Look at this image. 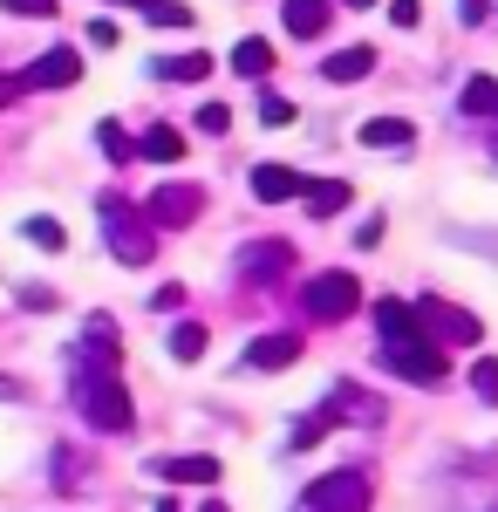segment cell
Instances as JSON below:
<instances>
[{"label":"cell","instance_id":"1","mask_svg":"<svg viewBox=\"0 0 498 512\" xmlns=\"http://www.w3.org/2000/svg\"><path fill=\"white\" fill-rule=\"evenodd\" d=\"M76 410L89 417V431L123 437L137 424V403L116 376V321H89V355H76Z\"/></svg>","mask_w":498,"mask_h":512},{"label":"cell","instance_id":"2","mask_svg":"<svg viewBox=\"0 0 498 512\" xmlns=\"http://www.w3.org/2000/svg\"><path fill=\"white\" fill-rule=\"evenodd\" d=\"M96 219H103V239H110V253L123 267H144L157 253V226L151 212H137L130 198H96Z\"/></svg>","mask_w":498,"mask_h":512},{"label":"cell","instance_id":"3","mask_svg":"<svg viewBox=\"0 0 498 512\" xmlns=\"http://www.w3.org/2000/svg\"><path fill=\"white\" fill-rule=\"evenodd\" d=\"M383 369L389 376H403V383H444V342H430V335H389L383 342Z\"/></svg>","mask_w":498,"mask_h":512},{"label":"cell","instance_id":"4","mask_svg":"<svg viewBox=\"0 0 498 512\" xmlns=\"http://www.w3.org/2000/svg\"><path fill=\"white\" fill-rule=\"evenodd\" d=\"M301 308L314 321H348L355 308H362V280L348 274V267H328V274H314L301 287Z\"/></svg>","mask_w":498,"mask_h":512},{"label":"cell","instance_id":"5","mask_svg":"<svg viewBox=\"0 0 498 512\" xmlns=\"http://www.w3.org/2000/svg\"><path fill=\"white\" fill-rule=\"evenodd\" d=\"M294 512H369V478L362 472H321L301 492Z\"/></svg>","mask_w":498,"mask_h":512},{"label":"cell","instance_id":"6","mask_svg":"<svg viewBox=\"0 0 498 512\" xmlns=\"http://www.w3.org/2000/svg\"><path fill=\"white\" fill-rule=\"evenodd\" d=\"M144 212H151L157 233H178V226H192L198 212H205V192H198V185H157Z\"/></svg>","mask_w":498,"mask_h":512},{"label":"cell","instance_id":"7","mask_svg":"<svg viewBox=\"0 0 498 512\" xmlns=\"http://www.w3.org/2000/svg\"><path fill=\"white\" fill-rule=\"evenodd\" d=\"M294 267V246L287 239H253V246H239V280H253V287H267Z\"/></svg>","mask_w":498,"mask_h":512},{"label":"cell","instance_id":"8","mask_svg":"<svg viewBox=\"0 0 498 512\" xmlns=\"http://www.w3.org/2000/svg\"><path fill=\"white\" fill-rule=\"evenodd\" d=\"M417 315L430 342H478V315H464L451 301H417Z\"/></svg>","mask_w":498,"mask_h":512},{"label":"cell","instance_id":"9","mask_svg":"<svg viewBox=\"0 0 498 512\" xmlns=\"http://www.w3.org/2000/svg\"><path fill=\"white\" fill-rule=\"evenodd\" d=\"M76 76H82V55H76V48H48L41 62L21 69V89H69Z\"/></svg>","mask_w":498,"mask_h":512},{"label":"cell","instance_id":"10","mask_svg":"<svg viewBox=\"0 0 498 512\" xmlns=\"http://www.w3.org/2000/svg\"><path fill=\"white\" fill-rule=\"evenodd\" d=\"M151 478H164V485H219V458H205V451H192V458H151Z\"/></svg>","mask_w":498,"mask_h":512},{"label":"cell","instance_id":"11","mask_svg":"<svg viewBox=\"0 0 498 512\" xmlns=\"http://www.w3.org/2000/svg\"><path fill=\"white\" fill-rule=\"evenodd\" d=\"M287 362H301V335H294V328H287V335H260V342L246 349V369H260V376L287 369Z\"/></svg>","mask_w":498,"mask_h":512},{"label":"cell","instance_id":"12","mask_svg":"<svg viewBox=\"0 0 498 512\" xmlns=\"http://www.w3.org/2000/svg\"><path fill=\"white\" fill-rule=\"evenodd\" d=\"M328 14H335V0H287V7H280V21H287V35H294V41L328 35Z\"/></svg>","mask_w":498,"mask_h":512},{"label":"cell","instance_id":"13","mask_svg":"<svg viewBox=\"0 0 498 512\" xmlns=\"http://www.w3.org/2000/svg\"><path fill=\"white\" fill-rule=\"evenodd\" d=\"M355 144H369V151H410V144H417V123H403V117H369L362 130H355Z\"/></svg>","mask_w":498,"mask_h":512},{"label":"cell","instance_id":"14","mask_svg":"<svg viewBox=\"0 0 498 512\" xmlns=\"http://www.w3.org/2000/svg\"><path fill=\"white\" fill-rule=\"evenodd\" d=\"M348 198H355V192H348L342 178H301V205L314 212V219H335Z\"/></svg>","mask_w":498,"mask_h":512},{"label":"cell","instance_id":"15","mask_svg":"<svg viewBox=\"0 0 498 512\" xmlns=\"http://www.w3.org/2000/svg\"><path fill=\"white\" fill-rule=\"evenodd\" d=\"M253 198H267V205H287V198H301V178H294L287 164H253Z\"/></svg>","mask_w":498,"mask_h":512},{"label":"cell","instance_id":"16","mask_svg":"<svg viewBox=\"0 0 498 512\" xmlns=\"http://www.w3.org/2000/svg\"><path fill=\"white\" fill-rule=\"evenodd\" d=\"M151 76L157 82H205V76H212V55H198V48H192V55H157Z\"/></svg>","mask_w":498,"mask_h":512},{"label":"cell","instance_id":"17","mask_svg":"<svg viewBox=\"0 0 498 512\" xmlns=\"http://www.w3.org/2000/svg\"><path fill=\"white\" fill-rule=\"evenodd\" d=\"M232 76H246V82H267L273 76V48L260 35H246L239 48H232Z\"/></svg>","mask_w":498,"mask_h":512},{"label":"cell","instance_id":"18","mask_svg":"<svg viewBox=\"0 0 498 512\" xmlns=\"http://www.w3.org/2000/svg\"><path fill=\"white\" fill-rule=\"evenodd\" d=\"M369 69H376V48H342V55L321 62V76H328V82H362Z\"/></svg>","mask_w":498,"mask_h":512},{"label":"cell","instance_id":"19","mask_svg":"<svg viewBox=\"0 0 498 512\" xmlns=\"http://www.w3.org/2000/svg\"><path fill=\"white\" fill-rule=\"evenodd\" d=\"M137 151H144L151 164H178V158H185V130H171V123H151Z\"/></svg>","mask_w":498,"mask_h":512},{"label":"cell","instance_id":"20","mask_svg":"<svg viewBox=\"0 0 498 512\" xmlns=\"http://www.w3.org/2000/svg\"><path fill=\"white\" fill-rule=\"evenodd\" d=\"M376 328H383V342L389 335H423V315L410 301H376Z\"/></svg>","mask_w":498,"mask_h":512},{"label":"cell","instance_id":"21","mask_svg":"<svg viewBox=\"0 0 498 512\" xmlns=\"http://www.w3.org/2000/svg\"><path fill=\"white\" fill-rule=\"evenodd\" d=\"M458 103H464V117H498V76H471L458 89Z\"/></svg>","mask_w":498,"mask_h":512},{"label":"cell","instance_id":"22","mask_svg":"<svg viewBox=\"0 0 498 512\" xmlns=\"http://www.w3.org/2000/svg\"><path fill=\"white\" fill-rule=\"evenodd\" d=\"M116 7H137V14H151L157 28H192V7H178V0H116Z\"/></svg>","mask_w":498,"mask_h":512},{"label":"cell","instance_id":"23","mask_svg":"<svg viewBox=\"0 0 498 512\" xmlns=\"http://www.w3.org/2000/svg\"><path fill=\"white\" fill-rule=\"evenodd\" d=\"M171 355H178V362H198V355H205V328H198V321H178V328H171Z\"/></svg>","mask_w":498,"mask_h":512},{"label":"cell","instance_id":"24","mask_svg":"<svg viewBox=\"0 0 498 512\" xmlns=\"http://www.w3.org/2000/svg\"><path fill=\"white\" fill-rule=\"evenodd\" d=\"M21 233L35 239L41 253H62V246H69V233H62V219H28V226H21Z\"/></svg>","mask_w":498,"mask_h":512},{"label":"cell","instance_id":"25","mask_svg":"<svg viewBox=\"0 0 498 512\" xmlns=\"http://www.w3.org/2000/svg\"><path fill=\"white\" fill-rule=\"evenodd\" d=\"M96 144H103V158H110V164H123L130 151H137V144L123 137V123H96Z\"/></svg>","mask_w":498,"mask_h":512},{"label":"cell","instance_id":"26","mask_svg":"<svg viewBox=\"0 0 498 512\" xmlns=\"http://www.w3.org/2000/svg\"><path fill=\"white\" fill-rule=\"evenodd\" d=\"M471 390H478V403H498V362H492V355L471 362Z\"/></svg>","mask_w":498,"mask_h":512},{"label":"cell","instance_id":"27","mask_svg":"<svg viewBox=\"0 0 498 512\" xmlns=\"http://www.w3.org/2000/svg\"><path fill=\"white\" fill-rule=\"evenodd\" d=\"M0 7H7V14H21V21H55V7H62V0H0Z\"/></svg>","mask_w":498,"mask_h":512},{"label":"cell","instance_id":"28","mask_svg":"<svg viewBox=\"0 0 498 512\" xmlns=\"http://www.w3.org/2000/svg\"><path fill=\"white\" fill-rule=\"evenodd\" d=\"M198 130H205V137H226V130H232V110H226V103H205V110H198Z\"/></svg>","mask_w":498,"mask_h":512},{"label":"cell","instance_id":"29","mask_svg":"<svg viewBox=\"0 0 498 512\" xmlns=\"http://www.w3.org/2000/svg\"><path fill=\"white\" fill-rule=\"evenodd\" d=\"M260 123H273V130L294 123V103H287V96H260Z\"/></svg>","mask_w":498,"mask_h":512},{"label":"cell","instance_id":"30","mask_svg":"<svg viewBox=\"0 0 498 512\" xmlns=\"http://www.w3.org/2000/svg\"><path fill=\"white\" fill-rule=\"evenodd\" d=\"M82 35H89V48H116V41H123V35H116V21H89Z\"/></svg>","mask_w":498,"mask_h":512},{"label":"cell","instance_id":"31","mask_svg":"<svg viewBox=\"0 0 498 512\" xmlns=\"http://www.w3.org/2000/svg\"><path fill=\"white\" fill-rule=\"evenodd\" d=\"M389 21H396V28H417L423 7H417V0H389Z\"/></svg>","mask_w":498,"mask_h":512},{"label":"cell","instance_id":"32","mask_svg":"<svg viewBox=\"0 0 498 512\" xmlns=\"http://www.w3.org/2000/svg\"><path fill=\"white\" fill-rule=\"evenodd\" d=\"M21 96V76H0V103H14Z\"/></svg>","mask_w":498,"mask_h":512},{"label":"cell","instance_id":"33","mask_svg":"<svg viewBox=\"0 0 498 512\" xmlns=\"http://www.w3.org/2000/svg\"><path fill=\"white\" fill-rule=\"evenodd\" d=\"M464 7V21H485V0H458Z\"/></svg>","mask_w":498,"mask_h":512},{"label":"cell","instance_id":"34","mask_svg":"<svg viewBox=\"0 0 498 512\" xmlns=\"http://www.w3.org/2000/svg\"><path fill=\"white\" fill-rule=\"evenodd\" d=\"M0 396H21V383H14V376H0Z\"/></svg>","mask_w":498,"mask_h":512},{"label":"cell","instance_id":"35","mask_svg":"<svg viewBox=\"0 0 498 512\" xmlns=\"http://www.w3.org/2000/svg\"><path fill=\"white\" fill-rule=\"evenodd\" d=\"M157 512H178V506H171V499H164V506H157Z\"/></svg>","mask_w":498,"mask_h":512},{"label":"cell","instance_id":"36","mask_svg":"<svg viewBox=\"0 0 498 512\" xmlns=\"http://www.w3.org/2000/svg\"><path fill=\"white\" fill-rule=\"evenodd\" d=\"M205 512H226V506H219V499H212V506H205Z\"/></svg>","mask_w":498,"mask_h":512},{"label":"cell","instance_id":"37","mask_svg":"<svg viewBox=\"0 0 498 512\" xmlns=\"http://www.w3.org/2000/svg\"><path fill=\"white\" fill-rule=\"evenodd\" d=\"M348 7H369V0H348Z\"/></svg>","mask_w":498,"mask_h":512}]
</instances>
